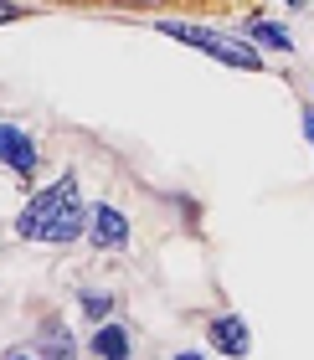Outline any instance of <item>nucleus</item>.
<instances>
[{
  "instance_id": "5",
  "label": "nucleus",
  "mask_w": 314,
  "mask_h": 360,
  "mask_svg": "<svg viewBox=\"0 0 314 360\" xmlns=\"http://www.w3.org/2000/svg\"><path fill=\"white\" fill-rule=\"evenodd\" d=\"M211 345H217L227 360H242L247 345H253V335H247V324L237 314H222V319H211Z\"/></svg>"
},
{
  "instance_id": "14",
  "label": "nucleus",
  "mask_w": 314,
  "mask_h": 360,
  "mask_svg": "<svg viewBox=\"0 0 314 360\" xmlns=\"http://www.w3.org/2000/svg\"><path fill=\"white\" fill-rule=\"evenodd\" d=\"M6 360H31V355H6Z\"/></svg>"
},
{
  "instance_id": "3",
  "label": "nucleus",
  "mask_w": 314,
  "mask_h": 360,
  "mask_svg": "<svg viewBox=\"0 0 314 360\" xmlns=\"http://www.w3.org/2000/svg\"><path fill=\"white\" fill-rule=\"evenodd\" d=\"M37 139L26 134V129H15V124H0V165H6L15 180H31L37 175Z\"/></svg>"
},
{
  "instance_id": "10",
  "label": "nucleus",
  "mask_w": 314,
  "mask_h": 360,
  "mask_svg": "<svg viewBox=\"0 0 314 360\" xmlns=\"http://www.w3.org/2000/svg\"><path fill=\"white\" fill-rule=\"evenodd\" d=\"M6 21H21V6H11V0H0V26Z\"/></svg>"
},
{
  "instance_id": "13",
  "label": "nucleus",
  "mask_w": 314,
  "mask_h": 360,
  "mask_svg": "<svg viewBox=\"0 0 314 360\" xmlns=\"http://www.w3.org/2000/svg\"><path fill=\"white\" fill-rule=\"evenodd\" d=\"M62 6H93V0H62Z\"/></svg>"
},
{
  "instance_id": "11",
  "label": "nucleus",
  "mask_w": 314,
  "mask_h": 360,
  "mask_svg": "<svg viewBox=\"0 0 314 360\" xmlns=\"http://www.w3.org/2000/svg\"><path fill=\"white\" fill-rule=\"evenodd\" d=\"M304 134H309V144H314V113H304Z\"/></svg>"
},
{
  "instance_id": "2",
  "label": "nucleus",
  "mask_w": 314,
  "mask_h": 360,
  "mask_svg": "<svg viewBox=\"0 0 314 360\" xmlns=\"http://www.w3.org/2000/svg\"><path fill=\"white\" fill-rule=\"evenodd\" d=\"M155 26L165 31V37L186 41V46H201V52H211L217 62H227V68H247V72L263 68V57H258L247 41H237V37H222V31H206V26H186V21H155Z\"/></svg>"
},
{
  "instance_id": "4",
  "label": "nucleus",
  "mask_w": 314,
  "mask_h": 360,
  "mask_svg": "<svg viewBox=\"0 0 314 360\" xmlns=\"http://www.w3.org/2000/svg\"><path fill=\"white\" fill-rule=\"evenodd\" d=\"M88 242L98 252H113V248H124L129 242V217L119 206H93L88 211Z\"/></svg>"
},
{
  "instance_id": "12",
  "label": "nucleus",
  "mask_w": 314,
  "mask_h": 360,
  "mask_svg": "<svg viewBox=\"0 0 314 360\" xmlns=\"http://www.w3.org/2000/svg\"><path fill=\"white\" fill-rule=\"evenodd\" d=\"M175 360H206V355H196V350H180V355H175Z\"/></svg>"
},
{
  "instance_id": "15",
  "label": "nucleus",
  "mask_w": 314,
  "mask_h": 360,
  "mask_svg": "<svg viewBox=\"0 0 314 360\" xmlns=\"http://www.w3.org/2000/svg\"><path fill=\"white\" fill-rule=\"evenodd\" d=\"M289 6H304V0H289Z\"/></svg>"
},
{
  "instance_id": "7",
  "label": "nucleus",
  "mask_w": 314,
  "mask_h": 360,
  "mask_svg": "<svg viewBox=\"0 0 314 360\" xmlns=\"http://www.w3.org/2000/svg\"><path fill=\"white\" fill-rule=\"evenodd\" d=\"M88 350H93V360H129V330L124 324H98Z\"/></svg>"
},
{
  "instance_id": "9",
  "label": "nucleus",
  "mask_w": 314,
  "mask_h": 360,
  "mask_svg": "<svg viewBox=\"0 0 314 360\" xmlns=\"http://www.w3.org/2000/svg\"><path fill=\"white\" fill-rule=\"evenodd\" d=\"M108 309H113V299H108V293H93V288H82V314H88L93 324H98V319H108Z\"/></svg>"
},
{
  "instance_id": "8",
  "label": "nucleus",
  "mask_w": 314,
  "mask_h": 360,
  "mask_svg": "<svg viewBox=\"0 0 314 360\" xmlns=\"http://www.w3.org/2000/svg\"><path fill=\"white\" fill-rule=\"evenodd\" d=\"M247 37L263 41V46H273V52H289V31L273 26V21H253V26H247Z\"/></svg>"
},
{
  "instance_id": "1",
  "label": "nucleus",
  "mask_w": 314,
  "mask_h": 360,
  "mask_svg": "<svg viewBox=\"0 0 314 360\" xmlns=\"http://www.w3.org/2000/svg\"><path fill=\"white\" fill-rule=\"evenodd\" d=\"M15 232H21L26 242H42V248H68V242L88 237V211H82L77 180L62 175L57 186L37 191L26 201V211L15 217Z\"/></svg>"
},
{
  "instance_id": "6",
  "label": "nucleus",
  "mask_w": 314,
  "mask_h": 360,
  "mask_svg": "<svg viewBox=\"0 0 314 360\" xmlns=\"http://www.w3.org/2000/svg\"><path fill=\"white\" fill-rule=\"evenodd\" d=\"M37 355H42V360H77L73 330H68L62 319H42V330H37Z\"/></svg>"
}]
</instances>
